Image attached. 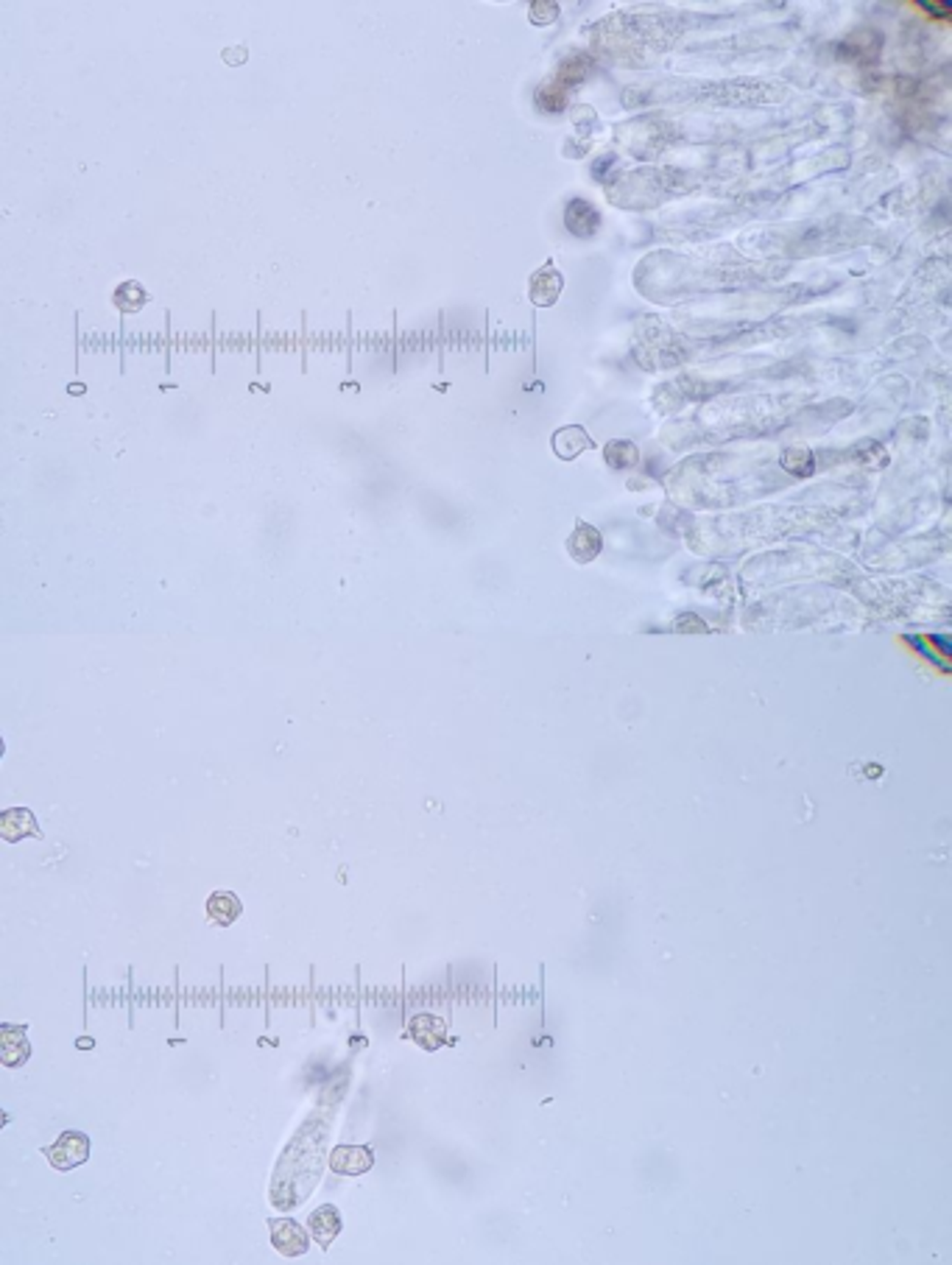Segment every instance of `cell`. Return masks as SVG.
<instances>
[{
	"mask_svg": "<svg viewBox=\"0 0 952 1265\" xmlns=\"http://www.w3.org/2000/svg\"><path fill=\"white\" fill-rule=\"evenodd\" d=\"M606 461L612 470H628L640 461V451L631 442H609L606 445Z\"/></svg>",
	"mask_w": 952,
	"mask_h": 1265,
	"instance_id": "cell-13",
	"label": "cell"
},
{
	"mask_svg": "<svg viewBox=\"0 0 952 1265\" xmlns=\"http://www.w3.org/2000/svg\"><path fill=\"white\" fill-rule=\"evenodd\" d=\"M3 751H6V743H3V735H0V760H3Z\"/></svg>",
	"mask_w": 952,
	"mask_h": 1265,
	"instance_id": "cell-17",
	"label": "cell"
},
{
	"mask_svg": "<svg viewBox=\"0 0 952 1265\" xmlns=\"http://www.w3.org/2000/svg\"><path fill=\"white\" fill-rule=\"evenodd\" d=\"M913 6L922 9V12H928L931 18H938V20H947V18L952 15L950 0H931V3H928V0H916Z\"/></svg>",
	"mask_w": 952,
	"mask_h": 1265,
	"instance_id": "cell-14",
	"label": "cell"
},
{
	"mask_svg": "<svg viewBox=\"0 0 952 1265\" xmlns=\"http://www.w3.org/2000/svg\"><path fill=\"white\" fill-rule=\"evenodd\" d=\"M905 640H908V643L913 645V648H916V651H919V654H922V657H925V660H931V663H935V666L941 668V670H950V666H947V663H944V660H938V657H935V654H933L931 648H928V645L922 643V640H919V637H905Z\"/></svg>",
	"mask_w": 952,
	"mask_h": 1265,
	"instance_id": "cell-15",
	"label": "cell"
},
{
	"mask_svg": "<svg viewBox=\"0 0 952 1265\" xmlns=\"http://www.w3.org/2000/svg\"><path fill=\"white\" fill-rule=\"evenodd\" d=\"M0 838L6 844H18L22 838H43V833L28 808H9L0 813Z\"/></svg>",
	"mask_w": 952,
	"mask_h": 1265,
	"instance_id": "cell-5",
	"label": "cell"
},
{
	"mask_svg": "<svg viewBox=\"0 0 952 1265\" xmlns=\"http://www.w3.org/2000/svg\"><path fill=\"white\" fill-rule=\"evenodd\" d=\"M268 1229H271V1246L280 1251L282 1257H302L310 1248L307 1232L294 1218H271Z\"/></svg>",
	"mask_w": 952,
	"mask_h": 1265,
	"instance_id": "cell-3",
	"label": "cell"
},
{
	"mask_svg": "<svg viewBox=\"0 0 952 1265\" xmlns=\"http://www.w3.org/2000/svg\"><path fill=\"white\" fill-rule=\"evenodd\" d=\"M589 448H595V442L586 436L584 428H579V425H570V428L556 430V436H553V451L559 452V458L564 461H570V458H576L582 451H589Z\"/></svg>",
	"mask_w": 952,
	"mask_h": 1265,
	"instance_id": "cell-10",
	"label": "cell"
},
{
	"mask_svg": "<svg viewBox=\"0 0 952 1265\" xmlns=\"http://www.w3.org/2000/svg\"><path fill=\"white\" fill-rule=\"evenodd\" d=\"M307 1226H310V1235L316 1238V1244L327 1248L338 1238V1232H341V1215H338V1210L333 1204H322L319 1210L310 1212Z\"/></svg>",
	"mask_w": 952,
	"mask_h": 1265,
	"instance_id": "cell-8",
	"label": "cell"
},
{
	"mask_svg": "<svg viewBox=\"0 0 952 1265\" xmlns=\"http://www.w3.org/2000/svg\"><path fill=\"white\" fill-rule=\"evenodd\" d=\"M779 464L791 472V475L810 478V475L816 472V455H813L810 451H804V448H788V451H782Z\"/></svg>",
	"mask_w": 952,
	"mask_h": 1265,
	"instance_id": "cell-12",
	"label": "cell"
},
{
	"mask_svg": "<svg viewBox=\"0 0 952 1265\" xmlns=\"http://www.w3.org/2000/svg\"><path fill=\"white\" fill-rule=\"evenodd\" d=\"M371 1162H374V1154L367 1145H338L330 1154V1168L341 1176H361L371 1168Z\"/></svg>",
	"mask_w": 952,
	"mask_h": 1265,
	"instance_id": "cell-6",
	"label": "cell"
},
{
	"mask_svg": "<svg viewBox=\"0 0 952 1265\" xmlns=\"http://www.w3.org/2000/svg\"><path fill=\"white\" fill-rule=\"evenodd\" d=\"M45 1159H48V1165L53 1168V1171H76L79 1165H85L89 1154H92V1139L85 1135V1132H76V1129H67L59 1135V1139L53 1142V1145H48L43 1148Z\"/></svg>",
	"mask_w": 952,
	"mask_h": 1265,
	"instance_id": "cell-1",
	"label": "cell"
},
{
	"mask_svg": "<svg viewBox=\"0 0 952 1265\" xmlns=\"http://www.w3.org/2000/svg\"><path fill=\"white\" fill-rule=\"evenodd\" d=\"M6 1126H9V1112H6V1109L0 1106V1132H3Z\"/></svg>",
	"mask_w": 952,
	"mask_h": 1265,
	"instance_id": "cell-16",
	"label": "cell"
},
{
	"mask_svg": "<svg viewBox=\"0 0 952 1265\" xmlns=\"http://www.w3.org/2000/svg\"><path fill=\"white\" fill-rule=\"evenodd\" d=\"M28 1059H31L28 1026L0 1023V1065L9 1070H18Z\"/></svg>",
	"mask_w": 952,
	"mask_h": 1265,
	"instance_id": "cell-2",
	"label": "cell"
},
{
	"mask_svg": "<svg viewBox=\"0 0 952 1265\" xmlns=\"http://www.w3.org/2000/svg\"><path fill=\"white\" fill-rule=\"evenodd\" d=\"M243 914V902L232 891H213L207 900V920L218 927H229Z\"/></svg>",
	"mask_w": 952,
	"mask_h": 1265,
	"instance_id": "cell-9",
	"label": "cell"
},
{
	"mask_svg": "<svg viewBox=\"0 0 952 1265\" xmlns=\"http://www.w3.org/2000/svg\"><path fill=\"white\" fill-rule=\"evenodd\" d=\"M564 288V279L559 274V269L553 266V263H547V266H542L540 271L531 277V300L534 305H540V307H547V305H553V302L559 300V294H562Z\"/></svg>",
	"mask_w": 952,
	"mask_h": 1265,
	"instance_id": "cell-7",
	"label": "cell"
},
{
	"mask_svg": "<svg viewBox=\"0 0 952 1265\" xmlns=\"http://www.w3.org/2000/svg\"><path fill=\"white\" fill-rule=\"evenodd\" d=\"M564 227L576 237H595L601 230V213L586 199H570L564 207Z\"/></svg>",
	"mask_w": 952,
	"mask_h": 1265,
	"instance_id": "cell-4",
	"label": "cell"
},
{
	"mask_svg": "<svg viewBox=\"0 0 952 1265\" xmlns=\"http://www.w3.org/2000/svg\"><path fill=\"white\" fill-rule=\"evenodd\" d=\"M601 534L592 528V525H579L576 528V534L567 539V551H570V557H576L579 561H589V559H595L601 554Z\"/></svg>",
	"mask_w": 952,
	"mask_h": 1265,
	"instance_id": "cell-11",
	"label": "cell"
}]
</instances>
